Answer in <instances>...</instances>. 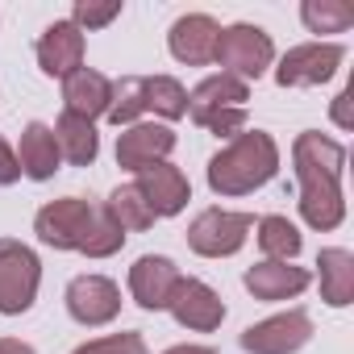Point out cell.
I'll return each mask as SVG.
<instances>
[{
	"mask_svg": "<svg viewBox=\"0 0 354 354\" xmlns=\"http://www.w3.org/2000/svg\"><path fill=\"white\" fill-rule=\"evenodd\" d=\"M292 171L300 188V217L308 230H337L346 221V192H342V171H346V146L321 129H304L292 142Z\"/></svg>",
	"mask_w": 354,
	"mask_h": 354,
	"instance_id": "1",
	"label": "cell"
},
{
	"mask_svg": "<svg viewBox=\"0 0 354 354\" xmlns=\"http://www.w3.org/2000/svg\"><path fill=\"white\" fill-rule=\"evenodd\" d=\"M279 171V142L263 129H242L209 158L213 196H250L267 188Z\"/></svg>",
	"mask_w": 354,
	"mask_h": 354,
	"instance_id": "2",
	"label": "cell"
},
{
	"mask_svg": "<svg viewBox=\"0 0 354 354\" xmlns=\"http://www.w3.org/2000/svg\"><path fill=\"white\" fill-rule=\"evenodd\" d=\"M213 63H217L225 75L250 84V80H263V75L271 71V63H275V42H271V34H267L263 26L238 21V26H225V30H221L217 50H213Z\"/></svg>",
	"mask_w": 354,
	"mask_h": 354,
	"instance_id": "3",
	"label": "cell"
},
{
	"mask_svg": "<svg viewBox=\"0 0 354 354\" xmlns=\"http://www.w3.org/2000/svg\"><path fill=\"white\" fill-rule=\"evenodd\" d=\"M42 288V259L17 238H0V317H21L34 308Z\"/></svg>",
	"mask_w": 354,
	"mask_h": 354,
	"instance_id": "4",
	"label": "cell"
},
{
	"mask_svg": "<svg viewBox=\"0 0 354 354\" xmlns=\"http://www.w3.org/2000/svg\"><path fill=\"white\" fill-rule=\"evenodd\" d=\"M254 230V217L250 213H234V209H205L192 217L188 225V246L192 254L201 259H230L246 246Z\"/></svg>",
	"mask_w": 354,
	"mask_h": 354,
	"instance_id": "5",
	"label": "cell"
},
{
	"mask_svg": "<svg viewBox=\"0 0 354 354\" xmlns=\"http://www.w3.org/2000/svg\"><path fill=\"white\" fill-rule=\"evenodd\" d=\"M313 342V317L304 308H288L275 317H263L242 329L238 346L246 354H296Z\"/></svg>",
	"mask_w": 354,
	"mask_h": 354,
	"instance_id": "6",
	"label": "cell"
},
{
	"mask_svg": "<svg viewBox=\"0 0 354 354\" xmlns=\"http://www.w3.org/2000/svg\"><path fill=\"white\" fill-rule=\"evenodd\" d=\"M346 63V46L342 42H300L292 46L279 67H275V84L279 88H317L325 80L337 75V67Z\"/></svg>",
	"mask_w": 354,
	"mask_h": 354,
	"instance_id": "7",
	"label": "cell"
},
{
	"mask_svg": "<svg viewBox=\"0 0 354 354\" xmlns=\"http://www.w3.org/2000/svg\"><path fill=\"white\" fill-rule=\"evenodd\" d=\"M92 213H96V205L84 201V196L46 201V205L38 209V217H34V234H38V242L50 246V250H80Z\"/></svg>",
	"mask_w": 354,
	"mask_h": 354,
	"instance_id": "8",
	"label": "cell"
},
{
	"mask_svg": "<svg viewBox=\"0 0 354 354\" xmlns=\"http://www.w3.org/2000/svg\"><path fill=\"white\" fill-rule=\"evenodd\" d=\"M71 321H80L84 329H100L109 321H117L121 313V288L109 275H75L63 292Z\"/></svg>",
	"mask_w": 354,
	"mask_h": 354,
	"instance_id": "9",
	"label": "cell"
},
{
	"mask_svg": "<svg viewBox=\"0 0 354 354\" xmlns=\"http://www.w3.org/2000/svg\"><path fill=\"white\" fill-rule=\"evenodd\" d=\"M180 279H184V271L175 267V259H167V254H142L129 267V296L146 313H167V304H171L175 288H180Z\"/></svg>",
	"mask_w": 354,
	"mask_h": 354,
	"instance_id": "10",
	"label": "cell"
},
{
	"mask_svg": "<svg viewBox=\"0 0 354 354\" xmlns=\"http://www.w3.org/2000/svg\"><path fill=\"white\" fill-rule=\"evenodd\" d=\"M171 150H175V129L162 121H133L117 133V167L133 175L150 162H167Z\"/></svg>",
	"mask_w": 354,
	"mask_h": 354,
	"instance_id": "11",
	"label": "cell"
},
{
	"mask_svg": "<svg viewBox=\"0 0 354 354\" xmlns=\"http://www.w3.org/2000/svg\"><path fill=\"white\" fill-rule=\"evenodd\" d=\"M167 313L180 321L184 329H196V333H213V329H221V321H225V300L205 283V279H192V275H184L180 279V288H175V296H171V304H167Z\"/></svg>",
	"mask_w": 354,
	"mask_h": 354,
	"instance_id": "12",
	"label": "cell"
},
{
	"mask_svg": "<svg viewBox=\"0 0 354 354\" xmlns=\"http://www.w3.org/2000/svg\"><path fill=\"white\" fill-rule=\"evenodd\" d=\"M133 188L146 196V205L154 209V217H180L192 201V184L188 175L175 167V162H150L138 171Z\"/></svg>",
	"mask_w": 354,
	"mask_h": 354,
	"instance_id": "13",
	"label": "cell"
},
{
	"mask_svg": "<svg viewBox=\"0 0 354 354\" xmlns=\"http://www.w3.org/2000/svg\"><path fill=\"white\" fill-rule=\"evenodd\" d=\"M217 38H221L217 17H209V13H184L180 21L171 26V34H167V50H171L175 63H184V67H209L213 50H217Z\"/></svg>",
	"mask_w": 354,
	"mask_h": 354,
	"instance_id": "14",
	"label": "cell"
},
{
	"mask_svg": "<svg viewBox=\"0 0 354 354\" xmlns=\"http://www.w3.org/2000/svg\"><path fill=\"white\" fill-rule=\"evenodd\" d=\"M84 50H88V42H84V34L63 17V21H50L42 34H38V46H34V55H38V67L46 71V75H55V80H67L71 71H80L84 67Z\"/></svg>",
	"mask_w": 354,
	"mask_h": 354,
	"instance_id": "15",
	"label": "cell"
},
{
	"mask_svg": "<svg viewBox=\"0 0 354 354\" xmlns=\"http://www.w3.org/2000/svg\"><path fill=\"white\" fill-rule=\"evenodd\" d=\"M246 292L254 300H267V304H279V300H296L308 283H313V271L308 267H296V263H254L246 275H242Z\"/></svg>",
	"mask_w": 354,
	"mask_h": 354,
	"instance_id": "16",
	"label": "cell"
},
{
	"mask_svg": "<svg viewBox=\"0 0 354 354\" xmlns=\"http://www.w3.org/2000/svg\"><path fill=\"white\" fill-rule=\"evenodd\" d=\"M113 104V80L96 67H80L63 80V113L84 117V121H100Z\"/></svg>",
	"mask_w": 354,
	"mask_h": 354,
	"instance_id": "17",
	"label": "cell"
},
{
	"mask_svg": "<svg viewBox=\"0 0 354 354\" xmlns=\"http://www.w3.org/2000/svg\"><path fill=\"white\" fill-rule=\"evenodd\" d=\"M17 167L26 180L42 184V180H55L59 167H63V154H59V142H55V129L46 121H30L21 129V142H17Z\"/></svg>",
	"mask_w": 354,
	"mask_h": 354,
	"instance_id": "18",
	"label": "cell"
},
{
	"mask_svg": "<svg viewBox=\"0 0 354 354\" xmlns=\"http://www.w3.org/2000/svg\"><path fill=\"white\" fill-rule=\"evenodd\" d=\"M246 100H250V84H242V80L217 71V75L201 80V84L188 92V117L201 125L205 117H213V113H221V109H246Z\"/></svg>",
	"mask_w": 354,
	"mask_h": 354,
	"instance_id": "19",
	"label": "cell"
},
{
	"mask_svg": "<svg viewBox=\"0 0 354 354\" xmlns=\"http://www.w3.org/2000/svg\"><path fill=\"white\" fill-rule=\"evenodd\" d=\"M317 267H321V300L329 308H346L354 300V254L346 246H325Z\"/></svg>",
	"mask_w": 354,
	"mask_h": 354,
	"instance_id": "20",
	"label": "cell"
},
{
	"mask_svg": "<svg viewBox=\"0 0 354 354\" xmlns=\"http://www.w3.org/2000/svg\"><path fill=\"white\" fill-rule=\"evenodd\" d=\"M50 129H55L59 154H63L71 167H92V162H96V154H100V133H96V125H92V121L63 113Z\"/></svg>",
	"mask_w": 354,
	"mask_h": 354,
	"instance_id": "21",
	"label": "cell"
},
{
	"mask_svg": "<svg viewBox=\"0 0 354 354\" xmlns=\"http://www.w3.org/2000/svg\"><path fill=\"white\" fill-rule=\"evenodd\" d=\"M142 109L154 113L162 125L188 117V88L175 75H142Z\"/></svg>",
	"mask_w": 354,
	"mask_h": 354,
	"instance_id": "22",
	"label": "cell"
},
{
	"mask_svg": "<svg viewBox=\"0 0 354 354\" xmlns=\"http://www.w3.org/2000/svg\"><path fill=\"white\" fill-rule=\"evenodd\" d=\"M254 238H259V250H263L271 263H296V254L304 250L300 230H296L288 217H279V213L259 217V221H254Z\"/></svg>",
	"mask_w": 354,
	"mask_h": 354,
	"instance_id": "23",
	"label": "cell"
},
{
	"mask_svg": "<svg viewBox=\"0 0 354 354\" xmlns=\"http://www.w3.org/2000/svg\"><path fill=\"white\" fill-rule=\"evenodd\" d=\"M104 209H109V217L125 230V238L129 234H146L158 217H154V209L146 205V196L133 188V184H121V188H113L109 192V201H104Z\"/></svg>",
	"mask_w": 354,
	"mask_h": 354,
	"instance_id": "24",
	"label": "cell"
},
{
	"mask_svg": "<svg viewBox=\"0 0 354 354\" xmlns=\"http://www.w3.org/2000/svg\"><path fill=\"white\" fill-rule=\"evenodd\" d=\"M121 246H125V230L109 217L104 205H96V213H92V221H88V234H84V242H80V254H84V259H113Z\"/></svg>",
	"mask_w": 354,
	"mask_h": 354,
	"instance_id": "25",
	"label": "cell"
},
{
	"mask_svg": "<svg viewBox=\"0 0 354 354\" xmlns=\"http://www.w3.org/2000/svg\"><path fill=\"white\" fill-rule=\"evenodd\" d=\"M300 21L308 34H346L354 26V9L342 5V0H304Z\"/></svg>",
	"mask_w": 354,
	"mask_h": 354,
	"instance_id": "26",
	"label": "cell"
},
{
	"mask_svg": "<svg viewBox=\"0 0 354 354\" xmlns=\"http://www.w3.org/2000/svg\"><path fill=\"white\" fill-rule=\"evenodd\" d=\"M142 113H146V109H142V75L117 80V84H113V104H109L104 117H109L117 129H125V125H133Z\"/></svg>",
	"mask_w": 354,
	"mask_h": 354,
	"instance_id": "27",
	"label": "cell"
},
{
	"mask_svg": "<svg viewBox=\"0 0 354 354\" xmlns=\"http://www.w3.org/2000/svg\"><path fill=\"white\" fill-rule=\"evenodd\" d=\"M117 17H121V0H104V5H96V0H75L67 21H71L80 34H88V30H104V26H113Z\"/></svg>",
	"mask_w": 354,
	"mask_h": 354,
	"instance_id": "28",
	"label": "cell"
},
{
	"mask_svg": "<svg viewBox=\"0 0 354 354\" xmlns=\"http://www.w3.org/2000/svg\"><path fill=\"white\" fill-rule=\"evenodd\" d=\"M71 354H146V337L125 329V333H104V337H92L84 346H75Z\"/></svg>",
	"mask_w": 354,
	"mask_h": 354,
	"instance_id": "29",
	"label": "cell"
},
{
	"mask_svg": "<svg viewBox=\"0 0 354 354\" xmlns=\"http://www.w3.org/2000/svg\"><path fill=\"white\" fill-rule=\"evenodd\" d=\"M246 121H250V113H246V109H221V113L205 117V121H201V129H209V133H217V138H225V142H230V138H238L242 129H250Z\"/></svg>",
	"mask_w": 354,
	"mask_h": 354,
	"instance_id": "30",
	"label": "cell"
},
{
	"mask_svg": "<svg viewBox=\"0 0 354 354\" xmlns=\"http://www.w3.org/2000/svg\"><path fill=\"white\" fill-rule=\"evenodd\" d=\"M329 117H333V125H337L342 133H350V129H354V84H346V88L333 96Z\"/></svg>",
	"mask_w": 354,
	"mask_h": 354,
	"instance_id": "31",
	"label": "cell"
},
{
	"mask_svg": "<svg viewBox=\"0 0 354 354\" xmlns=\"http://www.w3.org/2000/svg\"><path fill=\"white\" fill-rule=\"evenodd\" d=\"M21 180V167H17V154L5 146V138H0V188H9Z\"/></svg>",
	"mask_w": 354,
	"mask_h": 354,
	"instance_id": "32",
	"label": "cell"
},
{
	"mask_svg": "<svg viewBox=\"0 0 354 354\" xmlns=\"http://www.w3.org/2000/svg\"><path fill=\"white\" fill-rule=\"evenodd\" d=\"M0 354H38V350L21 337H0Z\"/></svg>",
	"mask_w": 354,
	"mask_h": 354,
	"instance_id": "33",
	"label": "cell"
},
{
	"mask_svg": "<svg viewBox=\"0 0 354 354\" xmlns=\"http://www.w3.org/2000/svg\"><path fill=\"white\" fill-rule=\"evenodd\" d=\"M162 354H217L213 346H196V342H184V346H171V350H162Z\"/></svg>",
	"mask_w": 354,
	"mask_h": 354,
	"instance_id": "34",
	"label": "cell"
}]
</instances>
